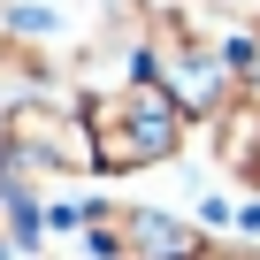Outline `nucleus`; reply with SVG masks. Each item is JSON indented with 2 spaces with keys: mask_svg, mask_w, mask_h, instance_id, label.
Here are the masks:
<instances>
[{
  "mask_svg": "<svg viewBox=\"0 0 260 260\" xmlns=\"http://www.w3.org/2000/svg\"><path fill=\"white\" fill-rule=\"evenodd\" d=\"M84 130H92V176H146V169H169L199 138V115L153 69L130 61L122 77L84 92Z\"/></svg>",
  "mask_w": 260,
  "mask_h": 260,
  "instance_id": "obj_1",
  "label": "nucleus"
},
{
  "mask_svg": "<svg viewBox=\"0 0 260 260\" xmlns=\"http://www.w3.org/2000/svg\"><path fill=\"white\" fill-rule=\"evenodd\" d=\"M77 230L92 237L100 260H191L207 245L199 222H184L169 207H138V199H92L77 214Z\"/></svg>",
  "mask_w": 260,
  "mask_h": 260,
  "instance_id": "obj_2",
  "label": "nucleus"
},
{
  "mask_svg": "<svg viewBox=\"0 0 260 260\" xmlns=\"http://www.w3.org/2000/svg\"><path fill=\"white\" fill-rule=\"evenodd\" d=\"M176 8H184L222 54H237L245 39H260V0H176Z\"/></svg>",
  "mask_w": 260,
  "mask_h": 260,
  "instance_id": "obj_3",
  "label": "nucleus"
},
{
  "mask_svg": "<svg viewBox=\"0 0 260 260\" xmlns=\"http://www.w3.org/2000/svg\"><path fill=\"white\" fill-rule=\"evenodd\" d=\"M191 260H260V252H252V245H237V237H207Z\"/></svg>",
  "mask_w": 260,
  "mask_h": 260,
  "instance_id": "obj_4",
  "label": "nucleus"
}]
</instances>
